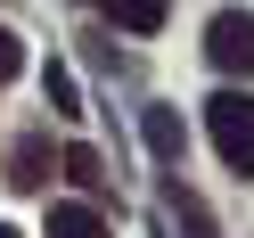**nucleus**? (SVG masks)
<instances>
[{"label": "nucleus", "mask_w": 254, "mask_h": 238, "mask_svg": "<svg viewBox=\"0 0 254 238\" xmlns=\"http://www.w3.org/2000/svg\"><path fill=\"white\" fill-rule=\"evenodd\" d=\"M107 25H115V33H164V0H115Z\"/></svg>", "instance_id": "obj_7"}, {"label": "nucleus", "mask_w": 254, "mask_h": 238, "mask_svg": "<svg viewBox=\"0 0 254 238\" xmlns=\"http://www.w3.org/2000/svg\"><path fill=\"white\" fill-rule=\"evenodd\" d=\"M58 172H66V181H74V189H90V197H99V189H107V156H99V148H90V140H74V148H66V156H58Z\"/></svg>", "instance_id": "obj_5"}, {"label": "nucleus", "mask_w": 254, "mask_h": 238, "mask_svg": "<svg viewBox=\"0 0 254 238\" xmlns=\"http://www.w3.org/2000/svg\"><path fill=\"white\" fill-rule=\"evenodd\" d=\"M164 205H172V214H181V230H189V238H213V214H205V205H197V189H181V172H172V189H164Z\"/></svg>", "instance_id": "obj_8"}, {"label": "nucleus", "mask_w": 254, "mask_h": 238, "mask_svg": "<svg viewBox=\"0 0 254 238\" xmlns=\"http://www.w3.org/2000/svg\"><path fill=\"white\" fill-rule=\"evenodd\" d=\"M41 181H50V148L25 132L17 148H8V189H41Z\"/></svg>", "instance_id": "obj_4"}, {"label": "nucleus", "mask_w": 254, "mask_h": 238, "mask_svg": "<svg viewBox=\"0 0 254 238\" xmlns=\"http://www.w3.org/2000/svg\"><path fill=\"white\" fill-rule=\"evenodd\" d=\"M139 140H148V156L164 172H181V156H189V132H181V107H148L139 115Z\"/></svg>", "instance_id": "obj_3"}, {"label": "nucleus", "mask_w": 254, "mask_h": 238, "mask_svg": "<svg viewBox=\"0 0 254 238\" xmlns=\"http://www.w3.org/2000/svg\"><path fill=\"white\" fill-rule=\"evenodd\" d=\"M17 74H25V41L0 25V82H17Z\"/></svg>", "instance_id": "obj_10"}, {"label": "nucleus", "mask_w": 254, "mask_h": 238, "mask_svg": "<svg viewBox=\"0 0 254 238\" xmlns=\"http://www.w3.org/2000/svg\"><path fill=\"white\" fill-rule=\"evenodd\" d=\"M205 132H213L221 164L254 181V90H213L205 99Z\"/></svg>", "instance_id": "obj_1"}, {"label": "nucleus", "mask_w": 254, "mask_h": 238, "mask_svg": "<svg viewBox=\"0 0 254 238\" xmlns=\"http://www.w3.org/2000/svg\"><path fill=\"white\" fill-rule=\"evenodd\" d=\"M205 58H213L221 74H246L254 82V17L246 8H221V17L205 25Z\"/></svg>", "instance_id": "obj_2"}, {"label": "nucleus", "mask_w": 254, "mask_h": 238, "mask_svg": "<svg viewBox=\"0 0 254 238\" xmlns=\"http://www.w3.org/2000/svg\"><path fill=\"white\" fill-rule=\"evenodd\" d=\"M41 90H50V115H82V90H74V74H66V66L41 74Z\"/></svg>", "instance_id": "obj_9"}, {"label": "nucleus", "mask_w": 254, "mask_h": 238, "mask_svg": "<svg viewBox=\"0 0 254 238\" xmlns=\"http://www.w3.org/2000/svg\"><path fill=\"white\" fill-rule=\"evenodd\" d=\"M0 238H25V230H17V222H0Z\"/></svg>", "instance_id": "obj_11"}, {"label": "nucleus", "mask_w": 254, "mask_h": 238, "mask_svg": "<svg viewBox=\"0 0 254 238\" xmlns=\"http://www.w3.org/2000/svg\"><path fill=\"white\" fill-rule=\"evenodd\" d=\"M50 238H107L99 205H50Z\"/></svg>", "instance_id": "obj_6"}]
</instances>
